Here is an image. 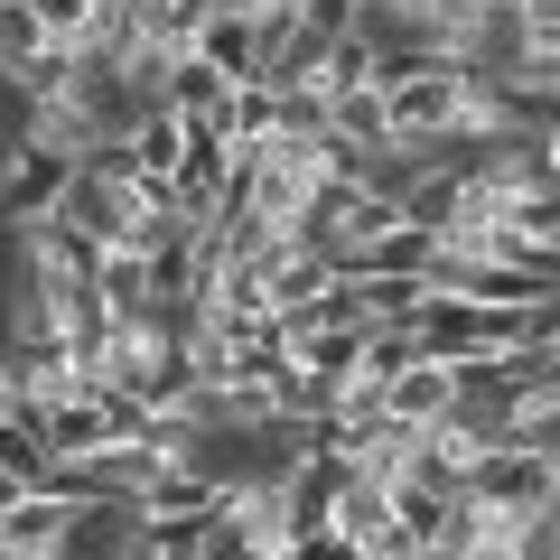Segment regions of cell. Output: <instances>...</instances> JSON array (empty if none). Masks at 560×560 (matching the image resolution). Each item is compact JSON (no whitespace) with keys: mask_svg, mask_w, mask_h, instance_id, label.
I'll return each mask as SVG.
<instances>
[{"mask_svg":"<svg viewBox=\"0 0 560 560\" xmlns=\"http://www.w3.org/2000/svg\"><path fill=\"white\" fill-rule=\"evenodd\" d=\"M150 560H224V514H160L140 533Z\"/></svg>","mask_w":560,"mask_h":560,"instance_id":"1","label":"cell"},{"mask_svg":"<svg viewBox=\"0 0 560 560\" xmlns=\"http://www.w3.org/2000/svg\"><path fill=\"white\" fill-rule=\"evenodd\" d=\"M224 94H234V75H215L206 57H178V66H168V113H187V121H197L206 103H224Z\"/></svg>","mask_w":560,"mask_h":560,"instance_id":"2","label":"cell"}]
</instances>
